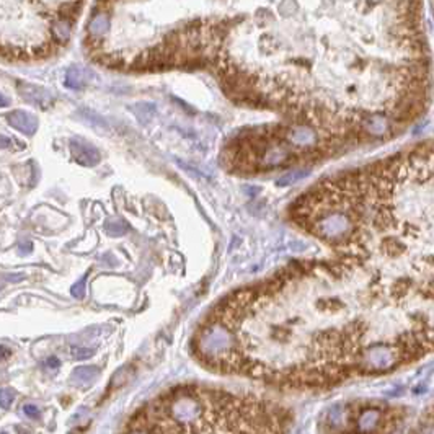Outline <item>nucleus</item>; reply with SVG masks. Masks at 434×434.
Returning a JSON list of instances; mask_svg holds the SVG:
<instances>
[{
  "label": "nucleus",
  "mask_w": 434,
  "mask_h": 434,
  "mask_svg": "<svg viewBox=\"0 0 434 434\" xmlns=\"http://www.w3.org/2000/svg\"><path fill=\"white\" fill-rule=\"evenodd\" d=\"M10 356H12V351H10V348L3 346V344H0V361L8 359Z\"/></svg>",
  "instance_id": "obj_18"
},
{
  "label": "nucleus",
  "mask_w": 434,
  "mask_h": 434,
  "mask_svg": "<svg viewBox=\"0 0 434 434\" xmlns=\"http://www.w3.org/2000/svg\"><path fill=\"white\" fill-rule=\"evenodd\" d=\"M18 88H20V95L23 97L28 103L36 105V107H41V108H48L49 105H53L54 97L48 88L31 85V83H25V85H20Z\"/></svg>",
  "instance_id": "obj_5"
},
{
  "label": "nucleus",
  "mask_w": 434,
  "mask_h": 434,
  "mask_svg": "<svg viewBox=\"0 0 434 434\" xmlns=\"http://www.w3.org/2000/svg\"><path fill=\"white\" fill-rule=\"evenodd\" d=\"M291 217L328 255L225 299L242 376L307 390L434 354V175L364 168L328 178Z\"/></svg>",
  "instance_id": "obj_1"
},
{
  "label": "nucleus",
  "mask_w": 434,
  "mask_h": 434,
  "mask_svg": "<svg viewBox=\"0 0 434 434\" xmlns=\"http://www.w3.org/2000/svg\"><path fill=\"white\" fill-rule=\"evenodd\" d=\"M13 400H15L13 390H10V388H0V408L8 410L12 407Z\"/></svg>",
  "instance_id": "obj_12"
},
{
  "label": "nucleus",
  "mask_w": 434,
  "mask_h": 434,
  "mask_svg": "<svg viewBox=\"0 0 434 434\" xmlns=\"http://www.w3.org/2000/svg\"><path fill=\"white\" fill-rule=\"evenodd\" d=\"M100 369L95 366H82L77 367V369L72 372V379L79 380V382H93L98 377Z\"/></svg>",
  "instance_id": "obj_9"
},
{
  "label": "nucleus",
  "mask_w": 434,
  "mask_h": 434,
  "mask_svg": "<svg viewBox=\"0 0 434 434\" xmlns=\"http://www.w3.org/2000/svg\"><path fill=\"white\" fill-rule=\"evenodd\" d=\"M44 367L46 369H59L60 367V361L57 356H49V358L44 361Z\"/></svg>",
  "instance_id": "obj_16"
},
{
  "label": "nucleus",
  "mask_w": 434,
  "mask_h": 434,
  "mask_svg": "<svg viewBox=\"0 0 434 434\" xmlns=\"http://www.w3.org/2000/svg\"><path fill=\"white\" fill-rule=\"evenodd\" d=\"M0 434H7V433H0Z\"/></svg>",
  "instance_id": "obj_22"
},
{
  "label": "nucleus",
  "mask_w": 434,
  "mask_h": 434,
  "mask_svg": "<svg viewBox=\"0 0 434 434\" xmlns=\"http://www.w3.org/2000/svg\"><path fill=\"white\" fill-rule=\"evenodd\" d=\"M410 434H434V423H433V421H431V423H428L426 426L420 428V430L411 431Z\"/></svg>",
  "instance_id": "obj_17"
},
{
  "label": "nucleus",
  "mask_w": 434,
  "mask_h": 434,
  "mask_svg": "<svg viewBox=\"0 0 434 434\" xmlns=\"http://www.w3.org/2000/svg\"><path fill=\"white\" fill-rule=\"evenodd\" d=\"M433 423H434V421H433Z\"/></svg>",
  "instance_id": "obj_23"
},
{
  "label": "nucleus",
  "mask_w": 434,
  "mask_h": 434,
  "mask_svg": "<svg viewBox=\"0 0 434 434\" xmlns=\"http://www.w3.org/2000/svg\"><path fill=\"white\" fill-rule=\"evenodd\" d=\"M111 30V21L109 15L107 12H97L92 16L90 23H88V33H90L92 40H102L109 33Z\"/></svg>",
  "instance_id": "obj_7"
},
{
  "label": "nucleus",
  "mask_w": 434,
  "mask_h": 434,
  "mask_svg": "<svg viewBox=\"0 0 434 434\" xmlns=\"http://www.w3.org/2000/svg\"><path fill=\"white\" fill-rule=\"evenodd\" d=\"M105 230H107L109 235H124L127 232V224L122 219H113L107 222Z\"/></svg>",
  "instance_id": "obj_11"
},
{
  "label": "nucleus",
  "mask_w": 434,
  "mask_h": 434,
  "mask_svg": "<svg viewBox=\"0 0 434 434\" xmlns=\"http://www.w3.org/2000/svg\"><path fill=\"white\" fill-rule=\"evenodd\" d=\"M70 354L74 356L75 359H88L95 354V349L90 348H82V346H72L70 348Z\"/></svg>",
  "instance_id": "obj_14"
},
{
  "label": "nucleus",
  "mask_w": 434,
  "mask_h": 434,
  "mask_svg": "<svg viewBox=\"0 0 434 434\" xmlns=\"http://www.w3.org/2000/svg\"><path fill=\"white\" fill-rule=\"evenodd\" d=\"M70 23H69V18H64V16H60V18L54 20L53 25H51V36L54 41H57L60 44L67 43L69 38H70Z\"/></svg>",
  "instance_id": "obj_8"
},
{
  "label": "nucleus",
  "mask_w": 434,
  "mask_h": 434,
  "mask_svg": "<svg viewBox=\"0 0 434 434\" xmlns=\"http://www.w3.org/2000/svg\"><path fill=\"white\" fill-rule=\"evenodd\" d=\"M10 146H12V139L0 136V149H8Z\"/></svg>",
  "instance_id": "obj_19"
},
{
  "label": "nucleus",
  "mask_w": 434,
  "mask_h": 434,
  "mask_svg": "<svg viewBox=\"0 0 434 434\" xmlns=\"http://www.w3.org/2000/svg\"><path fill=\"white\" fill-rule=\"evenodd\" d=\"M65 87L72 88V90H80V88L85 87V77H83L82 70L79 69H69L67 74H65Z\"/></svg>",
  "instance_id": "obj_10"
},
{
  "label": "nucleus",
  "mask_w": 434,
  "mask_h": 434,
  "mask_svg": "<svg viewBox=\"0 0 434 434\" xmlns=\"http://www.w3.org/2000/svg\"><path fill=\"white\" fill-rule=\"evenodd\" d=\"M21 410H23V413L28 416V418H31V420L40 418V408H38L36 405H33V403H25L23 407H21Z\"/></svg>",
  "instance_id": "obj_15"
},
{
  "label": "nucleus",
  "mask_w": 434,
  "mask_h": 434,
  "mask_svg": "<svg viewBox=\"0 0 434 434\" xmlns=\"http://www.w3.org/2000/svg\"><path fill=\"white\" fill-rule=\"evenodd\" d=\"M7 105H8V100L5 98V97L0 95V108H5V107H7Z\"/></svg>",
  "instance_id": "obj_21"
},
{
  "label": "nucleus",
  "mask_w": 434,
  "mask_h": 434,
  "mask_svg": "<svg viewBox=\"0 0 434 434\" xmlns=\"http://www.w3.org/2000/svg\"><path fill=\"white\" fill-rule=\"evenodd\" d=\"M286 142L289 146L300 147L304 150L317 149L322 144V137L319 131L315 127L309 124H297V122H291V126L284 131Z\"/></svg>",
  "instance_id": "obj_3"
},
{
  "label": "nucleus",
  "mask_w": 434,
  "mask_h": 434,
  "mask_svg": "<svg viewBox=\"0 0 434 434\" xmlns=\"http://www.w3.org/2000/svg\"><path fill=\"white\" fill-rule=\"evenodd\" d=\"M8 124L15 127L16 131L23 132L26 136H33L38 131V119L31 113H26L23 109H15L7 114Z\"/></svg>",
  "instance_id": "obj_6"
},
{
  "label": "nucleus",
  "mask_w": 434,
  "mask_h": 434,
  "mask_svg": "<svg viewBox=\"0 0 434 434\" xmlns=\"http://www.w3.org/2000/svg\"><path fill=\"white\" fill-rule=\"evenodd\" d=\"M400 413L395 407L366 405L344 408V416L331 421L333 434H390L400 425Z\"/></svg>",
  "instance_id": "obj_2"
},
{
  "label": "nucleus",
  "mask_w": 434,
  "mask_h": 434,
  "mask_svg": "<svg viewBox=\"0 0 434 434\" xmlns=\"http://www.w3.org/2000/svg\"><path fill=\"white\" fill-rule=\"evenodd\" d=\"M23 277H25L23 274H13V276H10L8 279H10V281H15V282H16V281H21V279H23Z\"/></svg>",
  "instance_id": "obj_20"
},
{
  "label": "nucleus",
  "mask_w": 434,
  "mask_h": 434,
  "mask_svg": "<svg viewBox=\"0 0 434 434\" xmlns=\"http://www.w3.org/2000/svg\"><path fill=\"white\" fill-rule=\"evenodd\" d=\"M70 152L74 155L75 162L83 166H95L100 163V159H102V155H100V152L92 144L80 141V139H72Z\"/></svg>",
  "instance_id": "obj_4"
},
{
  "label": "nucleus",
  "mask_w": 434,
  "mask_h": 434,
  "mask_svg": "<svg viewBox=\"0 0 434 434\" xmlns=\"http://www.w3.org/2000/svg\"><path fill=\"white\" fill-rule=\"evenodd\" d=\"M87 276L88 274H85V276H82L80 279H79V282H75L74 286H72V289H70V292H72V296H74L75 299H83L85 297V286H87Z\"/></svg>",
  "instance_id": "obj_13"
}]
</instances>
